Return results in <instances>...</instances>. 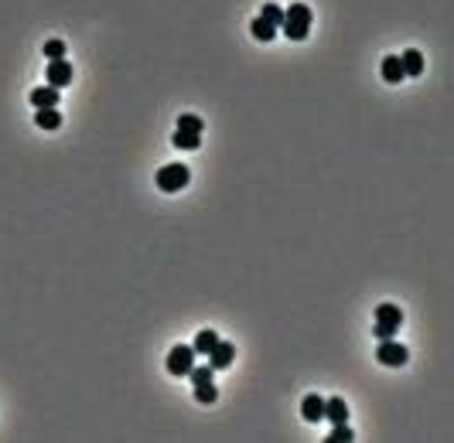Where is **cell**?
<instances>
[{
	"instance_id": "obj_8",
	"label": "cell",
	"mask_w": 454,
	"mask_h": 443,
	"mask_svg": "<svg viewBox=\"0 0 454 443\" xmlns=\"http://www.w3.org/2000/svg\"><path fill=\"white\" fill-rule=\"evenodd\" d=\"M301 416H304L308 423H321V420H325V399H321L318 392L304 395V399H301Z\"/></svg>"
},
{
	"instance_id": "obj_16",
	"label": "cell",
	"mask_w": 454,
	"mask_h": 443,
	"mask_svg": "<svg viewBox=\"0 0 454 443\" xmlns=\"http://www.w3.org/2000/svg\"><path fill=\"white\" fill-rule=\"evenodd\" d=\"M35 123L41 130H58L62 126V112L58 110H35Z\"/></svg>"
},
{
	"instance_id": "obj_3",
	"label": "cell",
	"mask_w": 454,
	"mask_h": 443,
	"mask_svg": "<svg viewBox=\"0 0 454 443\" xmlns=\"http://www.w3.org/2000/svg\"><path fill=\"white\" fill-rule=\"evenodd\" d=\"M188 181H191V170H188V164H164L161 170H158V188H161V191H168V195L181 191Z\"/></svg>"
},
{
	"instance_id": "obj_5",
	"label": "cell",
	"mask_w": 454,
	"mask_h": 443,
	"mask_svg": "<svg viewBox=\"0 0 454 443\" xmlns=\"http://www.w3.org/2000/svg\"><path fill=\"white\" fill-rule=\"evenodd\" d=\"M191 368H195V348H191V344H174L168 351V372L181 379V375H188Z\"/></svg>"
},
{
	"instance_id": "obj_22",
	"label": "cell",
	"mask_w": 454,
	"mask_h": 443,
	"mask_svg": "<svg viewBox=\"0 0 454 443\" xmlns=\"http://www.w3.org/2000/svg\"><path fill=\"white\" fill-rule=\"evenodd\" d=\"M195 399H198V402H216V399H219L216 382H209V386H195Z\"/></svg>"
},
{
	"instance_id": "obj_20",
	"label": "cell",
	"mask_w": 454,
	"mask_h": 443,
	"mask_svg": "<svg viewBox=\"0 0 454 443\" xmlns=\"http://www.w3.org/2000/svg\"><path fill=\"white\" fill-rule=\"evenodd\" d=\"M178 130H191V133H205V123H202L198 116H191V112H185V116L178 119Z\"/></svg>"
},
{
	"instance_id": "obj_7",
	"label": "cell",
	"mask_w": 454,
	"mask_h": 443,
	"mask_svg": "<svg viewBox=\"0 0 454 443\" xmlns=\"http://www.w3.org/2000/svg\"><path fill=\"white\" fill-rule=\"evenodd\" d=\"M28 99H31L35 110H58V103H62L58 89H52V86H38V89H31Z\"/></svg>"
},
{
	"instance_id": "obj_21",
	"label": "cell",
	"mask_w": 454,
	"mask_h": 443,
	"mask_svg": "<svg viewBox=\"0 0 454 443\" xmlns=\"http://www.w3.org/2000/svg\"><path fill=\"white\" fill-rule=\"evenodd\" d=\"M352 437H355V433L348 430V423H335V430H332L325 440H328V443H348Z\"/></svg>"
},
{
	"instance_id": "obj_9",
	"label": "cell",
	"mask_w": 454,
	"mask_h": 443,
	"mask_svg": "<svg viewBox=\"0 0 454 443\" xmlns=\"http://www.w3.org/2000/svg\"><path fill=\"white\" fill-rule=\"evenodd\" d=\"M232 358H236V344H229V341H216V348L209 351V365H212L216 372H219V368H229Z\"/></svg>"
},
{
	"instance_id": "obj_18",
	"label": "cell",
	"mask_w": 454,
	"mask_h": 443,
	"mask_svg": "<svg viewBox=\"0 0 454 443\" xmlns=\"http://www.w3.org/2000/svg\"><path fill=\"white\" fill-rule=\"evenodd\" d=\"M260 17H263L267 24H274L277 31H281V24H284V10H281L277 3H263V10H260Z\"/></svg>"
},
{
	"instance_id": "obj_10",
	"label": "cell",
	"mask_w": 454,
	"mask_h": 443,
	"mask_svg": "<svg viewBox=\"0 0 454 443\" xmlns=\"http://www.w3.org/2000/svg\"><path fill=\"white\" fill-rule=\"evenodd\" d=\"M399 65H403V75H410V79H417V75L424 72V55H420L417 48H406V52L399 55Z\"/></svg>"
},
{
	"instance_id": "obj_2",
	"label": "cell",
	"mask_w": 454,
	"mask_h": 443,
	"mask_svg": "<svg viewBox=\"0 0 454 443\" xmlns=\"http://www.w3.org/2000/svg\"><path fill=\"white\" fill-rule=\"evenodd\" d=\"M399 324H403V311H399L397 304H379L376 307V337L383 341V337H397Z\"/></svg>"
},
{
	"instance_id": "obj_12",
	"label": "cell",
	"mask_w": 454,
	"mask_h": 443,
	"mask_svg": "<svg viewBox=\"0 0 454 443\" xmlns=\"http://www.w3.org/2000/svg\"><path fill=\"white\" fill-rule=\"evenodd\" d=\"M325 420L348 423V406H345V399H325Z\"/></svg>"
},
{
	"instance_id": "obj_1",
	"label": "cell",
	"mask_w": 454,
	"mask_h": 443,
	"mask_svg": "<svg viewBox=\"0 0 454 443\" xmlns=\"http://www.w3.org/2000/svg\"><path fill=\"white\" fill-rule=\"evenodd\" d=\"M311 21H314V14H311L308 3H290V7L284 10V24H281V31H284L290 41H304V38L311 35Z\"/></svg>"
},
{
	"instance_id": "obj_17",
	"label": "cell",
	"mask_w": 454,
	"mask_h": 443,
	"mask_svg": "<svg viewBox=\"0 0 454 443\" xmlns=\"http://www.w3.org/2000/svg\"><path fill=\"white\" fill-rule=\"evenodd\" d=\"M188 379H191V386H209V382H216V368L212 365H195L188 372Z\"/></svg>"
},
{
	"instance_id": "obj_19",
	"label": "cell",
	"mask_w": 454,
	"mask_h": 443,
	"mask_svg": "<svg viewBox=\"0 0 454 443\" xmlns=\"http://www.w3.org/2000/svg\"><path fill=\"white\" fill-rule=\"evenodd\" d=\"M41 55L48 58V61H58V58H65V41H58V38H52V41H45V48H41Z\"/></svg>"
},
{
	"instance_id": "obj_6",
	"label": "cell",
	"mask_w": 454,
	"mask_h": 443,
	"mask_svg": "<svg viewBox=\"0 0 454 443\" xmlns=\"http://www.w3.org/2000/svg\"><path fill=\"white\" fill-rule=\"evenodd\" d=\"M45 82H48L52 89H65V86H72V65H68L65 58H58V61H48Z\"/></svg>"
},
{
	"instance_id": "obj_14",
	"label": "cell",
	"mask_w": 454,
	"mask_h": 443,
	"mask_svg": "<svg viewBox=\"0 0 454 443\" xmlns=\"http://www.w3.org/2000/svg\"><path fill=\"white\" fill-rule=\"evenodd\" d=\"M216 341H219V334L212 331V328H202V331L195 334V344H191V348H195V355H209V351L216 348Z\"/></svg>"
},
{
	"instance_id": "obj_13",
	"label": "cell",
	"mask_w": 454,
	"mask_h": 443,
	"mask_svg": "<svg viewBox=\"0 0 454 443\" xmlns=\"http://www.w3.org/2000/svg\"><path fill=\"white\" fill-rule=\"evenodd\" d=\"M174 147H178V150H198V147H202V133L174 130Z\"/></svg>"
},
{
	"instance_id": "obj_4",
	"label": "cell",
	"mask_w": 454,
	"mask_h": 443,
	"mask_svg": "<svg viewBox=\"0 0 454 443\" xmlns=\"http://www.w3.org/2000/svg\"><path fill=\"white\" fill-rule=\"evenodd\" d=\"M376 358H379V365H386V368H399V365L410 362V351H406L399 341H393V337H383L379 348H376Z\"/></svg>"
},
{
	"instance_id": "obj_15",
	"label": "cell",
	"mask_w": 454,
	"mask_h": 443,
	"mask_svg": "<svg viewBox=\"0 0 454 443\" xmlns=\"http://www.w3.org/2000/svg\"><path fill=\"white\" fill-rule=\"evenodd\" d=\"M249 31H253V38H256V41H263V45L277 38V28H274V24H267L263 17H256V21L249 24Z\"/></svg>"
},
{
	"instance_id": "obj_11",
	"label": "cell",
	"mask_w": 454,
	"mask_h": 443,
	"mask_svg": "<svg viewBox=\"0 0 454 443\" xmlns=\"http://www.w3.org/2000/svg\"><path fill=\"white\" fill-rule=\"evenodd\" d=\"M379 72H383V79H386L390 86H399V82L406 79V75H403V65H399V55H386V58H383Z\"/></svg>"
}]
</instances>
